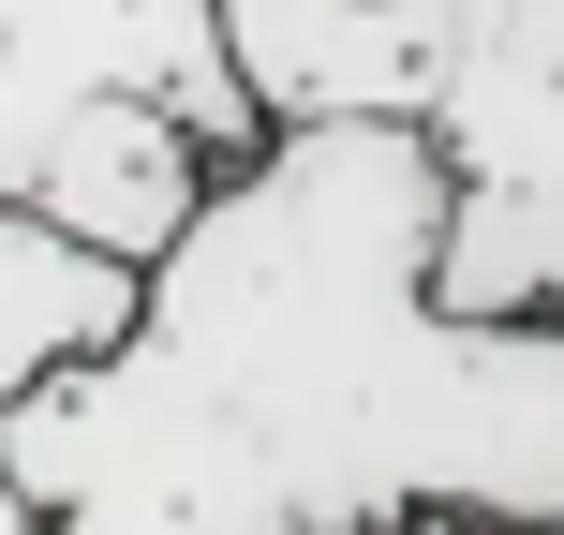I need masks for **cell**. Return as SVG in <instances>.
<instances>
[{
  "label": "cell",
  "instance_id": "obj_3",
  "mask_svg": "<svg viewBox=\"0 0 564 535\" xmlns=\"http://www.w3.org/2000/svg\"><path fill=\"white\" fill-rule=\"evenodd\" d=\"M89 89H164L208 149H268V89L238 60L224 0H0V194H30L59 149V119Z\"/></svg>",
  "mask_w": 564,
  "mask_h": 535
},
{
  "label": "cell",
  "instance_id": "obj_1",
  "mask_svg": "<svg viewBox=\"0 0 564 535\" xmlns=\"http://www.w3.org/2000/svg\"><path fill=\"white\" fill-rule=\"evenodd\" d=\"M460 164L431 119H282L149 268L134 328L0 417L75 535L564 521V312L446 298Z\"/></svg>",
  "mask_w": 564,
  "mask_h": 535
},
{
  "label": "cell",
  "instance_id": "obj_6",
  "mask_svg": "<svg viewBox=\"0 0 564 535\" xmlns=\"http://www.w3.org/2000/svg\"><path fill=\"white\" fill-rule=\"evenodd\" d=\"M149 268L105 254V238H75L45 194H0V417H15L30 387H59L75 357H105L119 328H134Z\"/></svg>",
  "mask_w": 564,
  "mask_h": 535
},
{
  "label": "cell",
  "instance_id": "obj_4",
  "mask_svg": "<svg viewBox=\"0 0 564 535\" xmlns=\"http://www.w3.org/2000/svg\"><path fill=\"white\" fill-rule=\"evenodd\" d=\"M30 194H45L75 238L164 268L178 238H194V208L224 194V149H208L164 89H89V105L59 119V149H45V179H30Z\"/></svg>",
  "mask_w": 564,
  "mask_h": 535
},
{
  "label": "cell",
  "instance_id": "obj_5",
  "mask_svg": "<svg viewBox=\"0 0 564 535\" xmlns=\"http://www.w3.org/2000/svg\"><path fill=\"white\" fill-rule=\"evenodd\" d=\"M238 60H253L268 119H431V60H446V15L431 0H224Z\"/></svg>",
  "mask_w": 564,
  "mask_h": 535
},
{
  "label": "cell",
  "instance_id": "obj_7",
  "mask_svg": "<svg viewBox=\"0 0 564 535\" xmlns=\"http://www.w3.org/2000/svg\"><path fill=\"white\" fill-rule=\"evenodd\" d=\"M45 506H30V477H15V447H0V535H30Z\"/></svg>",
  "mask_w": 564,
  "mask_h": 535
},
{
  "label": "cell",
  "instance_id": "obj_2",
  "mask_svg": "<svg viewBox=\"0 0 564 535\" xmlns=\"http://www.w3.org/2000/svg\"><path fill=\"white\" fill-rule=\"evenodd\" d=\"M431 135L460 164L446 298L460 312H564V0H431Z\"/></svg>",
  "mask_w": 564,
  "mask_h": 535
}]
</instances>
